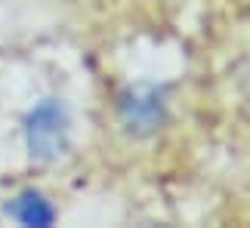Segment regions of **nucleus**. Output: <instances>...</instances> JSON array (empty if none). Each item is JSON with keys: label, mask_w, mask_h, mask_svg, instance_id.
Segmentation results:
<instances>
[{"label": "nucleus", "mask_w": 250, "mask_h": 228, "mask_svg": "<svg viewBox=\"0 0 250 228\" xmlns=\"http://www.w3.org/2000/svg\"><path fill=\"white\" fill-rule=\"evenodd\" d=\"M3 213L25 228H46L56 222V207L46 201V194L34 191V188H25V191L13 194L6 201Z\"/></svg>", "instance_id": "7ed1b4c3"}, {"label": "nucleus", "mask_w": 250, "mask_h": 228, "mask_svg": "<svg viewBox=\"0 0 250 228\" xmlns=\"http://www.w3.org/2000/svg\"><path fill=\"white\" fill-rule=\"evenodd\" d=\"M118 111L130 136H151L167 120V96L164 90L151 87V83H136V87H127L121 93Z\"/></svg>", "instance_id": "f03ea898"}, {"label": "nucleus", "mask_w": 250, "mask_h": 228, "mask_svg": "<svg viewBox=\"0 0 250 228\" xmlns=\"http://www.w3.org/2000/svg\"><path fill=\"white\" fill-rule=\"evenodd\" d=\"M25 148L41 164L59 160L71 145V114L62 99H41L25 114Z\"/></svg>", "instance_id": "f257e3e1"}]
</instances>
